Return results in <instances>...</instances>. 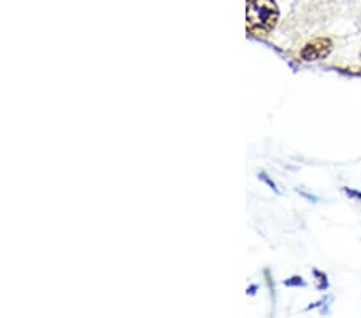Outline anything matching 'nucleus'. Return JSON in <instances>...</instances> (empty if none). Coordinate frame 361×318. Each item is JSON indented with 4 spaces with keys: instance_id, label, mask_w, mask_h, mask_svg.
<instances>
[{
    "instance_id": "20e7f679",
    "label": "nucleus",
    "mask_w": 361,
    "mask_h": 318,
    "mask_svg": "<svg viewBox=\"0 0 361 318\" xmlns=\"http://www.w3.org/2000/svg\"><path fill=\"white\" fill-rule=\"evenodd\" d=\"M247 2H250V0H247Z\"/></svg>"
},
{
    "instance_id": "f257e3e1",
    "label": "nucleus",
    "mask_w": 361,
    "mask_h": 318,
    "mask_svg": "<svg viewBox=\"0 0 361 318\" xmlns=\"http://www.w3.org/2000/svg\"><path fill=\"white\" fill-rule=\"evenodd\" d=\"M279 8L275 0H250L246 10V29L254 36H267L276 27Z\"/></svg>"
},
{
    "instance_id": "7ed1b4c3",
    "label": "nucleus",
    "mask_w": 361,
    "mask_h": 318,
    "mask_svg": "<svg viewBox=\"0 0 361 318\" xmlns=\"http://www.w3.org/2000/svg\"><path fill=\"white\" fill-rule=\"evenodd\" d=\"M284 285H288V286H293V285H300V286H304L305 283L300 280V276H295V280H288V281H284Z\"/></svg>"
},
{
    "instance_id": "f03ea898",
    "label": "nucleus",
    "mask_w": 361,
    "mask_h": 318,
    "mask_svg": "<svg viewBox=\"0 0 361 318\" xmlns=\"http://www.w3.org/2000/svg\"><path fill=\"white\" fill-rule=\"evenodd\" d=\"M331 49H333V42L329 39H315L312 42H308L304 49L300 50L302 60L305 61H317L322 58L328 56Z\"/></svg>"
}]
</instances>
